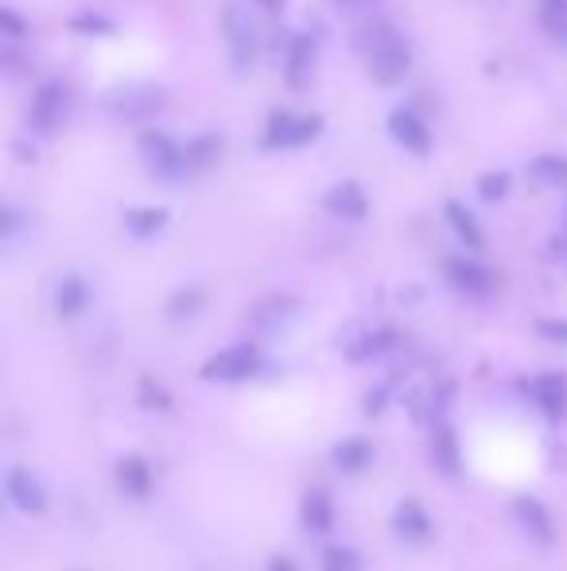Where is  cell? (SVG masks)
Returning a JSON list of instances; mask_svg holds the SVG:
<instances>
[{"label":"cell","instance_id":"obj_26","mask_svg":"<svg viewBox=\"0 0 567 571\" xmlns=\"http://www.w3.org/2000/svg\"><path fill=\"white\" fill-rule=\"evenodd\" d=\"M537 16L540 28L567 47V0H537Z\"/></svg>","mask_w":567,"mask_h":571},{"label":"cell","instance_id":"obj_12","mask_svg":"<svg viewBox=\"0 0 567 571\" xmlns=\"http://www.w3.org/2000/svg\"><path fill=\"white\" fill-rule=\"evenodd\" d=\"M389 137L397 140L404 152H412V156H428L431 152V129L416 110H392L389 113Z\"/></svg>","mask_w":567,"mask_h":571},{"label":"cell","instance_id":"obj_10","mask_svg":"<svg viewBox=\"0 0 567 571\" xmlns=\"http://www.w3.org/2000/svg\"><path fill=\"white\" fill-rule=\"evenodd\" d=\"M319 63V39L311 31H292L288 51H284V78H288L292 90H304L311 83Z\"/></svg>","mask_w":567,"mask_h":571},{"label":"cell","instance_id":"obj_28","mask_svg":"<svg viewBox=\"0 0 567 571\" xmlns=\"http://www.w3.org/2000/svg\"><path fill=\"white\" fill-rule=\"evenodd\" d=\"M206 304L203 288H179V292H171L168 300V315L171 319H191V315H198Z\"/></svg>","mask_w":567,"mask_h":571},{"label":"cell","instance_id":"obj_16","mask_svg":"<svg viewBox=\"0 0 567 571\" xmlns=\"http://www.w3.org/2000/svg\"><path fill=\"white\" fill-rule=\"evenodd\" d=\"M392 533L404 544H424L431 536V517L428 509L420 506L416 498H404L397 509H392Z\"/></svg>","mask_w":567,"mask_h":571},{"label":"cell","instance_id":"obj_8","mask_svg":"<svg viewBox=\"0 0 567 571\" xmlns=\"http://www.w3.org/2000/svg\"><path fill=\"white\" fill-rule=\"evenodd\" d=\"M400 334L392 327H346L338 334V346L350 361H373V358H385L389 351H397Z\"/></svg>","mask_w":567,"mask_h":571},{"label":"cell","instance_id":"obj_17","mask_svg":"<svg viewBox=\"0 0 567 571\" xmlns=\"http://www.w3.org/2000/svg\"><path fill=\"white\" fill-rule=\"evenodd\" d=\"M513 517H517V525L529 533V541L552 544V536H556L552 513L544 509V502H540V498H529V494H521V498L513 502Z\"/></svg>","mask_w":567,"mask_h":571},{"label":"cell","instance_id":"obj_1","mask_svg":"<svg viewBox=\"0 0 567 571\" xmlns=\"http://www.w3.org/2000/svg\"><path fill=\"white\" fill-rule=\"evenodd\" d=\"M353 51L362 55L365 74H370L377 86H397L409 78L412 71V51L409 43L400 39V31L392 28L389 20H362L353 28Z\"/></svg>","mask_w":567,"mask_h":571},{"label":"cell","instance_id":"obj_13","mask_svg":"<svg viewBox=\"0 0 567 571\" xmlns=\"http://www.w3.org/2000/svg\"><path fill=\"white\" fill-rule=\"evenodd\" d=\"M443 277H447V284L455 288V292L471 295V300H478V295H490V288H493L490 268L478 265V261H471V257L443 261Z\"/></svg>","mask_w":567,"mask_h":571},{"label":"cell","instance_id":"obj_36","mask_svg":"<svg viewBox=\"0 0 567 571\" xmlns=\"http://www.w3.org/2000/svg\"><path fill=\"white\" fill-rule=\"evenodd\" d=\"M549 250H552V257H556L559 265L567 268V226H564V230L556 233V238H552V245H549Z\"/></svg>","mask_w":567,"mask_h":571},{"label":"cell","instance_id":"obj_39","mask_svg":"<svg viewBox=\"0 0 567 571\" xmlns=\"http://www.w3.org/2000/svg\"><path fill=\"white\" fill-rule=\"evenodd\" d=\"M269 571H299V568L292 560H284V556H276V560L269 563Z\"/></svg>","mask_w":567,"mask_h":571},{"label":"cell","instance_id":"obj_37","mask_svg":"<svg viewBox=\"0 0 567 571\" xmlns=\"http://www.w3.org/2000/svg\"><path fill=\"white\" fill-rule=\"evenodd\" d=\"M338 12H365V9H373L377 0H331Z\"/></svg>","mask_w":567,"mask_h":571},{"label":"cell","instance_id":"obj_6","mask_svg":"<svg viewBox=\"0 0 567 571\" xmlns=\"http://www.w3.org/2000/svg\"><path fill=\"white\" fill-rule=\"evenodd\" d=\"M66 117H70V90H66L63 83H43L31 93L28 132H36V137H55L66 125Z\"/></svg>","mask_w":567,"mask_h":571},{"label":"cell","instance_id":"obj_2","mask_svg":"<svg viewBox=\"0 0 567 571\" xmlns=\"http://www.w3.org/2000/svg\"><path fill=\"white\" fill-rule=\"evenodd\" d=\"M164 105H168V93H164V86L152 83H125L105 93L109 117L129 120V125H149V120H156L164 113Z\"/></svg>","mask_w":567,"mask_h":571},{"label":"cell","instance_id":"obj_24","mask_svg":"<svg viewBox=\"0 0 567 571\" xmlns=\"http://www.w3.org/2000/svg\"><path fill=\"white\" fill-rule=\"evenodd\" d=\"M443 214H447V221H451V230H455V238L463 241L466 250L471 253H478L486 245V238H482V230H478V218L471 211H466L463 203H455V199H451V203L443 206Z\"/></svg>","mask_w":567,"mask_h":571},{"label":"cell","instance_id":"obj_27","mask_svg":"<svg viewBox=\"0 0 567 571\" xmlns=\"http://www.w3.org/2000/svg\"><path fill=\"white\" fill-rule=\"evenodd\" d=\"M529 176L544 187H567V156H556V152H544L529 164Z\"/></svg>","mask_w":567,"mask_h":571},{"label":"cell","instance_id":"obj_31","mask_svg":"<svg viewBox=\"0 0 567 571\" xmlns=\"http://www.w3.org/2000/svg\"><path fill=\"white\" fill-rule=\"evenodd\" d=\"M323 571H362V556L346 544H331L323 553Z\"/></svg>","mask_w":567,"mask_h":571},{"label":"cell","instance_id":"obj_3","mask_svg":"<svg viewBox=\"0 0 567 571\" xmlns=\"http://www.w3.org/2000/svg\"><path fill=\"white\" fill-rule=\"evenodd\" d=\"M323 113H292V110H272L265 120L261 144L269 152H288V148H307L323 137Z\"/></svg>","mask_w":567,"mask_h":571},{"label":"cell","instance_id":"obj_21","mask_svg":"<svg viewBox=\"0 0 567 571\" xmlns=\"http://www.w3.org/2000/svg\"><path fill=\"white\" fill-rule=\"evenodd\" d=\"M168 206H129V211L121 214L125 230L132 233V238L149 241L156 238V233H164V226H168Z\"/></svg>","mask_w":567,"mask_h":571},{"label":"cell","instance_id":"obj_32","mask_svg":"<svg viewBox=\"0 0 567 571\" xmlns=\"http://www.w3.org/2000/svg\"><path fill=\"white\" fill-rule=\"evenodd\" d=\"M0 36L9 39V43H20V39L28 36V24H24V16L12 9H0Z\"/></svg>","mask_w":567,"mask_h":571},{"label":"cell","instance_id":"obj_14","mask_svg":"<svg viewBox=\"0 0 567 571\" xmlns=\"http://www.w3.org/2000/svg\"><path fill=\"white\" fill-rule=\"evenodd\" d=\"M4 490H9V502L20 509V513H28V517L47 513V490L39 486V479L31 474V470L12 467L9 479H4Z\"/></svg>","mask_w":567,"mask_h":571},{"label":"cell","instance_id":"obj_29","mask_svg":"<svg viewBox=\"0 0 567 571\" xmlns=\"http://www.w3.org/2000/svg\"><path fill=\"white\" fill-rule=\"evenodd\" d=\"M510 187H513L510 172H482V176H478V183H475V191H478V199H482V203H502L505 194H510Z\"/></svg>","mask_w":567,"mask_h":571},{"label":"cell","instance_id":"obj_23","mask_svg":"<svg viewBox=\"0 0 567 571\" xmlns=\"http://www.w3.org/2000/svg\"><path fill=\"white\" fill-rule=\"evenodd\" d=\"M90 304V288H86L82 277H63L55 288V312L59 319H78Z\"/></svg>","mask_w":567,"mask_h":571},{"label":"cell","instance_id":"obj_20","mask_svg":"<svg viewBox=\"0 0 567 571\" xmlns=\"http://www.w3.org/2000/svg\"><path fill=\"white\" fill-rule=\"evenodd\" d=\"M373 443L365 440V435H346V440L335 443V452H331V459H335V467L343 470V474H362L365 467L373 462Z\"/></svg>","mask_w":567,"mask_h":571},{"label":"cell","instance_id":"obj_7","mask_svg":"<svg viewBox=\"0 0 567 571\" xmlns=\"http://www.w3.org/2000/svg\"><path fill=\"white\" fill-rule=\"evenodd\" d=\"M261 369V351L253 342H233L203 366V381H249Z\"/></svg>","mask_w":567,"mask_h":571},{"label":"cell","instance_id":"obj_9","mask_svg":"<svg viewBox=\"0 0 567 571\" xmlns=\"http://www.w3.org/2000/svg\"><path fill=\"white\" fill-rule=\"evenodd\" d=\"M529 401L544 413L549 424H564L567 420V373H556V369L537 373V378L529 381Z\"/></svg>","mask_w":567,"mask_h":571},{"label":"cell","instance_id":"obj_11","mask_svg":"<svg viewBox=\"0 0 567 571\" xmlns=\"http://www.w3.org/2000/svg\"><path fill=\"white\" fill-rule=\"evenodd\" d=\"M299 315V300L296 295H265V300H257V304L249 307V327L261 334H276L284 331L292 319Z\"/></svg>","mask_w":567,"mask_h":571},{"label":"cell","instance_id":"obj_35","mask_svg":"<svg viewBox=\"0 0 567 571\" xmlns=\"http://www.w3.org/2000/svg\"><path fill=\"white\" fill-rule=\"evenodd\" d=\"M20 226H24V218H20V211L16 206H4V238H16L20 233Z\"/></svg>","mask_w":567,"mask_h":571},{"label":"cell","instance_id":"obj_25","mask_svg":"<svg viewBox=\"0 0 567 571\" xmlns=\"http://www.w3.org/2000/svg\"><path fill=\"white\" fill-rule=\"evenodd\" d=\"M225 140L218 132H198L195 140H186V164H191V176L195 172H206V167H215L218 156H222Z\"/></svg>","mask_w":567,"mask_h":571},{"label":"cell","instance_id":"obj_30","mask_svg":"<svg viewBox=\"0 0 567 571\" xmlns=\"http://www.w3.org/2000/svg\"><path fill=\"white\" fill-rule=\"evenodd\" d=\"M70 31H78V36H113L117 24L109 16H102V12H78L70 20Z\"/></svg>","mask_w":567,"mask_h":571},{"label":"cell","instance_id":"obj_15","mask_svg":"<svg viewBox=\"0 0 567 571\" xmlns=\"http://www.w3.org/2000/svg\"><path fill=\"white\" fill-rule=\"evenodd\" d=\"M323 206L326 214H335L338 221H365V214H370V199H365L358 179H343V183L331 187Z\"/></svg>","mask_w":567,"mask_h":571},{"label":"cell","instance_id":"obj_22","mask_svg":"<svg viewBox=\"0 0 567 571\" xmlns=\"http://www.w3.org/2000/svg\"><path fill=\"white\" fill-rule=\"evenodd\" d=\"M117 486H121L129 498H149V490H152L149 462L140 459V455H125V459L117 462Z\"/></svg>","mask_w":567,"mask_h":571},{"label":"cell","instance_id":"obj_33","mask_svg":"<svg viewBox=\"0 0 567 571\" xmlns=\"http://www.w3.org/2000/svg\"><path fill=\"white\" fill-rule=\"evenodd\" d=\"M537 334L544 342H556V346H567V319H556V315H544L537 319Z\"/></svg>","mask_w":567,"mask_h":571},{"label":"cell","instance_id":"obj_38","mask_svg":"<svg viewBox=\"0 0 567 571\" xmlns=\"http://www.w3.org/2000/svg\"><path fill=\"white\" fill-rule=\"evenodd\" d=\"M253 4H261V9L269 12V16H276V12L284 9V0H253Z\"/></svg>","mask_w":567,"mask_h":571},{"label":"cell","instance_id":"obj_4","mask_svg":"<svg viewBox=\"0 0 567 571\" xmlns=\"http://www.w3.org/2000/svg\"><path fill=\"white\" fill-rule=\"evenodd\" d=\"M222 31L225 47H230V63L237 74H249L257 55H261V31H257V20L245 4H225L222 9Z\"/></svg>","mask_w":567,"mask_h":571},{"label":"cell","instance_id":"obj_18","mask_svg":"<svg viewBox=\"0 0 567 571\" xmlns=\"http://www.w3.org/2000/svg\"><path fill=\"white\" fill-rule=\"evenodd\" d=\"M299 517H304L307 533H331L335 529V502L323 486H311L304 494V506H299Z\"/></svg>","mask_w":567,"mask_h":571},{"label":"cell","instance_id":"obj_5","mask_svg":"<svg viewBox=\"0 0 567 571\" xmlns=\"http://www.w3.org/2000/svg\"><path fill=\"white\" fill-rule=\"evenodd\" d=\"M140 160L149 167V176L164 179V183H179V179L191 176V164H186V144H179L176 137L159 129L140 132Z\"/></svg>","mask_w":567,"mask_h":571},{"label":"cell","instance_id":"obj_19","mask_svg":"<svg viewBox=\"0 0 567 571\" xmlns=\"http://www.w3.org/2000/svg\"><path fill=\"white\" fill-rule=\"evenodd\" d=\"M431 467L447 479H459L463 474V452H459V435L447 424H436V435H431Z\"/></svg>","mask_w":567,"mask_h":571},{"label":"cell","instance_id":"obj_34","mask_svg":"<svg viewBox=\"0 0 567 571\" xmlns=\"http://www.w3.org/2000/svg\"><path fill=\"white\" fill-rule=\"evenodd\" d=\"M140 405H144V408H168L171 396L164 393V385H159V381L140 378Z\"/></svg>","mask_w":567,"mask_h":571}]
</instances>
